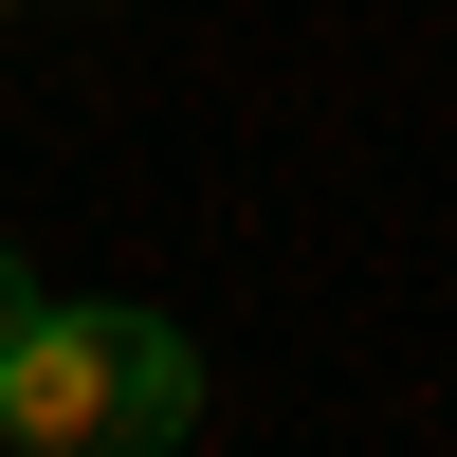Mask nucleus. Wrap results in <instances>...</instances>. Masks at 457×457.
I'll list each match as a JSON object with an SVG mask.
<instances>
[{"mask_svg":"<svg viewBox=\"0 0 457 457\" xmlns=\"http://www.w3.org/2000/svg\"><path fill=\"white\" fill-rule=\"evenodd\" d=\"M202 439V348L129 293H55L0 256V457H183Z\"/></svg>","mask_w":457,"mask_h":457,"instance_id":"obj_1","label":"nucleus"},{"mask_svg":"<svg viewBox=\"0 0 457 457\" xmlns=\"http://www.w3.org/2000/svg\"><path fill=\"white\" fill-rule=\"evenodd\" d=\"M0 19H19V0H0Z\"/></svg>","mask_w":457,"mask_h":457,"instance_id":"obj_2","label":"nucleus"}]
</instances>
